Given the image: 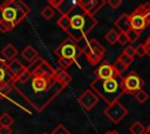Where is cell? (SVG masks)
<instances>
[{
    "label": "cell",
    "mask_w": 150,
    "mask_h": 134,
    "mask_svg": "<svg viewBox=\"0 0 150 134\" xmlns=\"http://www.w3.org/2000/svg\"><path fill=\"white\" fill-rule=\"evenodd\" d=\"M13 85L39 113L42 112L64 89L54 77L42 75H33L27 83H13Z\"/></svg>",
    "instance_id": "1"
},
{
    "label": "cell",
    "mask_w": 150,
    "mask_h": 134,
    "mask_svg": "<svg viewBox=\"0 0 150 134\" xmlns=\"http://www.w3.org/2000/svg\"><path fill=\"white\" fill-rule=\"evenodd\" d=\"M66 14L68 15L70 21V26L67 30V34L75 42H80L81 40H83L87 34L90 33L97 24V20L95 19V16L89 15L79 5V1Z\"/></svg>",
    "instance_id": "2"
},
{
    "label": "cell",
    "mask_w": 150,
    "mask_h": 134,
    "mask_svg": "<svg viewBox=\"0 0 150 134\" xmlns=\"http://www.w3.org/2000/svg\"><path fill=\"white\" fill-rule=\"evenodd\" d=\"M30 12L29 6L25 1L7 0L0 5V31H11L18 26Z\"/></svg>",
    "instance_id": "3"
},
{
    "label": "cell",
    "mask_w": 150,
    "mask_h": 134,
    "mask_svg": "<svg viewBox=\"0 0 150 134\" xmlns=\"http://www.w3.org/2000/svg\"><path fill=\"white\" fill-rule=\"evenodd\" d=\"M90 89L101 97L108 105L117 101L123 94V76H116L110 79L101 80L94 79L90 84Z\"/></svg>",
    "instance_id": "4"
},
{
    "label": "cell",
    "mask_w": 150,
    "mask_h": 134,
    "mask_svg": "<svg viewBox=\"0 0 150 134\" xmlns=\"http://www.w3.org/2000/svg\"><path fill=\"white\" fill-rule=\"evenodd\" d=\"M55 55L57 58H64L68 61H71L75 63L77 57L82 54V49L77 45V42L71 40L70 37H67L56 49H55Z\"/></svg>",
    "instance_id": "5"
},
{
    "label": "cell",
    "mask_w": 150,
    "mask_h": 134,
    "mask_svg": "<svg viewBox=\"0 0 150 134\" xmlns=\"http://www.w3.org/2000/svg\"><path fill=\"white\" fill-rule=\"evenodd\" d=\"M104 52L105 50L103 45L96 38H90L87 42L86 47L82 49V54H84L87 61L93 65H97L102 61Z\"/></svg>",
    "instance_id": "6"
},
{
    "label": "cell",
    "mask_w": 150,
    "mask_h": 134,
    "mask_svg": "<svg viewBox=\"0 0 150 134\" xmlns=\"http://www.w3.org/2000/svg\"><path fill=\"white\" fill-rule=\"evenodd\" d=\"M128 108L124 107L118 100L108 105L104 110V115L109 119V121H111L112 124H120L127 115H128Z\"/></svg>",
    "instance_id": "7"
},
{
    "label": "cell",
    "mask_w": 150,
    "mask_h": 134,
    "mask_svg": "<svg viewBox=\"0 0 150 134\" xmlns=\"http://www.w3.org/2000/svg\"><path fill=\"white\" fill-rule=\"evenodd\" d=\"M144 82L143 79L134 71L129 72L125 77H123V91L127 94H136L138 91L143 90Z\"/></svg>",
    "instance_id": "8"
},
{
    "label": "cell",
    "mask_w": 150,
    "mask_h": 134,
    "mask_svg": "<svg viewBox=\"0 0 150 134\" xmlns=\"http://www.w3.org/2000/svg\"><path fill=\"white\" fill-rule=\"evenodd\" d=\"M77 101L80 103V105L87 110V111H90L95 107V105L98 103V96L91 90H86L79 98H77Z\"/></svg>",
    "instance_id": "9"
},
{
    "label": "cell",
    "mask_w": 150,
    "mask_h": 134,
    "mask_svg": "<svg viewBox=\"0 0 150 134\" xmlns=\"http://www.w3.org/2000/svg\"><path fill=\"white\" fill-rule=\"evenodd\" d=\"M95 75H96V79H101V80H105L120 76L116 73L114 65L110 63H102L101 65H98V68L95 70Z\"/></svg>",
    "instance_id": "10"
},
{
    "label": "cell",
    "mask_w": 150,
    "mask_h": 134,
    "mask_svg": "<svg viewBox=\"0 0 150 134\" xmlns=\"http://www.w3.org/2000/svg\"><path fill=\"white\" fill-rule=\"evenodd\" d=\"M129 17H130V26L132 29H135L137 31H142L143 29H145L148 27L144 15L142 13H139L137 9H135L131 14H129Z\"/></svg>",
    "instance_id": "11"
},
{
    "label": "cell",
    "mask_w": 150,
    "mask_h": 134,
    "mask_svg": "<svg viewBox=\"0 0 150 134\" xmlns=\"http://www.w3.org/2000/svg\"><path fill=\"white\" fill-rule=\"evenodd\" d=\"M7 70L9 71V73L12 75V77H13V79H15L22 71H25L26 70V66L19 61V59H13V61H9V62H7Z\"/></svg>",
    "instance_id": "12"
},
{
    "label": "cell",
    "mask_w": 150,
    "mask_h": 134,
    "mask_svg": "<svg viewBox=\"0 0 150 134\" xmlns=\"http://www.w3.org/2000/svg\"><path fill=\"white\" fill-rule=\"evenodd\" d=\"M7 62L5 59L0 58V85H6V84H13L14 79L9 71L7 70Z\"/></svg>",
    "instance_id": "13"
},
{
    "label": "cell",
    "mask_w": 150,
    "mask_h": 134,
    "mask_svg": "<svg viewBox=\"0 0 150 134\" xmlns=\"http://www.w3.org/2000/svg\"><path fill=\"white\" fill-rule=\"evenodd\" d=\"M114 24H115V27L120 30V33H127V31L131 28L129 14H127V13L121 14V15L117 17V20H115Z\"/></svg>",
    "instance_id": "14"
},
{
    "label": "cell",
    "mask_w": 150,
    "mask_h": 134,
    "mask_svg": "<svg viewBox=\"0 0 150 134\" xmlns=\"http://www.w3.org/2000/svg\"><path fill=\"white\" fill-rule=\"evenodd\" d=\"M54 78H55L63 87L68 86V85L71 83V76H70L66 70H63V69H61V68L55 69V71H54Z\"/></svg>",
    "instance_id": "15"
},
{
    "label": "cell",
    "mask_w": 150,
    "mask_h": 134,
    "mask_svg": "<svg viewBox=\"0 0 150 134\" xmlns=\"http://www.w3.org/2000/svg\"><path fill=\"white\" fill-rule=\"evenodd\" d=\"M16 55H18V49L13 45V44H7L5 45V48H2L1 50V56L2 58L6 61V62H9V61H13L16 58Z\"/></svg>",
    "instance_id": "16"
},
{
    "label": "cell",
    "mask_w": 150,
    "mask_h": 134,
    "mask_svg": "<svg viewBox=\"0 0 150 134\" xmlns=\"http://www.w3.org/2000/svg\"><path fill=\"white\" fill-rule=\"evenodd\" d=\"M21 56L29 63H34L38 58H39V54L35 50V48H33L32 45H27L22 51H21Z\"/></svg>",
    "instance_id": "17"
},
{
    "label": "cell",
    "mask_w": 150,
    "mask_h": 134,
    "mask_svg": "<svg viewBox=\"0 0 150 134\" xmlns=\"http://www.w3.org/2000/svg\"><path fill=\"white\" fill-rule=\"evenodd\" d=\"M32 77H33L32 70H30L29 68H26V70L22 71V72L14 79V83H18V84H25V83H27Z\"/></svg>",
    "instance_id": "18"
},
{
    "label": "cell",
    "mask_w": 150,
    "mask_h": 134,
    "mask_svg": "<svg viewBox=\"0 0 150 134\" xmlns=\"http://www.w3.org/2000/svg\"><path fill=\"white\" fill-rule=\"evenodd\" d=\"M56 24H57L62 30H64V31L67 33V30L69 29V26H70V21H69L68 15H67V14H62V15L57 19Z\"/></svg>",
    "instance_id": "19"
},
{
    "label": "cell",
    "mask_w": 150,
    "mask_h": 134,
    "mask_svg": "<svg viewBox=\"0 0 150 134\" xmlns=\"http://www.w3.org/2000/svg\"><path fill=\"white\" fill-rule=\"evenodd\" d=\"M40 14H41V16H42L45 20H50V19L54 17V15H55V9L48 5V6H45V7L41 9Z\"/></svg>",
    "instance_id": "20"
},
{
    "label": "cell",
    "mask_w": 150,
    "mask_h": 134,
    "mask_svg": "<svg viewBox=\"0 0 150 134\" xmlns=\"http://www.w3.org/2000/svg\"><path fill=\"white\" fill-rule=\"evenodd\" d=\"M118 36H120V33H117L115 29H110L105 34V41L110 44H115L116 42H118Z\"/></svg>",
    "instance_id": "21"
},
{
    "label": "cell",
    "mask_w": 150,
    "mask_h": 134,
    "mask_svg": "<svg viewBox=\"0 0 150 134\" xmlns=\"http://www.w3.org/2000/svg\"><path fill=\"white\" fill-rule=\"evenodd\" d=\"M13 124H14V120H13V118L8 113L5 112V113H2L0 115V126H2V127H11Z\"/></svg>",
    "instance_id": "22"
},
{
    "label": "cell",
    "mask_w": 150,
    "mask_h": 134,
    "mask_svg": "<svg viewBox=\"0 0 150 134\" xmlns=\"http://www.w3.org/2000/svg\"><path fill=\"white\" fill-rule=\"evenodd\" d=\"M96 2H97V0H80L79 1V5L89 14L90 13V10L94 8V6L96 5Z\"/></svg>",
    "instance_id": "23"
},
{
    "label": "cell",
    "mask_w": 150,
    "mask_h": 134,
    "mask_svg": "<svg viewBox=\"0 0 150 134\" xmlns=\"http://www.w3.org/2000/svg\"><path fill=\"white\" fill-rule=\"evenodd\" d=\"M129 131H130L131 134H143L144 131H145V127L142 125V122L135 121V122L129 127Z\"/></svg>",
    "instance_id": "24"
},
{
    "label": "cell",
    "mask_w": 150,
    "mask_h": 134,
    "mask_svg": "<svg viewBox=\"0 0 150 134\" xmlns=\"http://www.w3.org/2000/svg\"><path fill=\"white\" fill-rule=\"evenodd\" d=\"M124 34L127 35L128 42L132 43V42H136V41L138 40V37H139V35H141V31H137V30H135V29L130 28V29H129L127 33H124Z\"/></svg>",
    "instance_id": "25"
},
{
    "label": "cell",
    "mask_w": 150,
    "mask_h": 134,
    "mask_svg": "<svg viewBox=\"0 0 150 134\" xmlns=\"http://www.w3.org/2000/svg\"><path fill=\"white\" fill-rule=\"evenodd\" d=\"M112 65H114V69H115L116 73H117V75H120V76H122V75L125 72V70L128 69V66H127L125 64H123L118 58L115 61V63H114Z\"/></svg>",
    "instance_id": "26"
},
{
    "label": "cell",
    "mask_w": 150,
    "mask_h": 134,
    "mask_svg": "<svg viewBox=\"0 0 150 134\" xmlns=\"http://www.w3.org/2000/svg\"><path fill=\"white\" fill-rule=\"evenodd\" d=\"M135 99L138 104H144L149 99V93L145 90H141L135 94Z\"/></svg>",
    "instance_id": "27"
},
{
    "label": "cell",
    "mask_w": 150,
    "mask_h": 134,
    "mask_svg": "<svg viewBox=\"0 0 150 134\" xmlns=\"http://www.w3.org/2000/svg\"><path fill=\"white\" fill-rule=\"evenodd\" d=\"M52 134H70V131L68 128L64 127V125L60 124L57 125L53 131H52Z\"/></svg>",
    "instance_id": "28"
},
{
    "label": "cell",
    "mask_w": 150,
    "mask_h": 134,
    "mask_svg": "<svg viewBox=\"0 0 150 134\" xmlns=\"http://www.w3.org/2000/svg\"><path fill=\"white\" fill-rule=\"evenodd\" d=\"M107 3V1H104V0H97V2H96V5L94 6V8L90 10V13H89V15H91V16H94L104 5Z\"/></svg>",
    "instance_id": "29"
},
{
    "label": "cell",
    "mask_w": 150,
    "mask_h": 134,
    "mask_svg": "<svg viewBox=\"0 0 150 134\" xmlns=\"http://www.w3.org/2000/svg\"><path fill=\"white\" fill-rule=\"evenodd\" d=\"M57 64H59V68L66 70L69 66H71L74 63L71 61H68V59H64V58H57Z\"/></svg>",
    "instance_id": "30"
},
{
    "label": "cell",
    "mask_w": 150,
    "mask_h": 134,
    "mask_svg": "<svg viewBox=\"0 0 150 134\" xmlns=\"http://www.w3.org/2000/svg\"><path fill=\"white\" fill-rule=\"evenodd\" d=\"M122 54H124L125 56H129V57L134 58V57L136 56V48H134L132 45H127V47L124 48V50H123Z\"/></svg>",
    "instance_id": "31"
},
{
    "label": "cell",
    "mask_w": 150,
    "mask_h": 134,
    "mask_svg": "<svg viewBox=\"0 0 150 134\" xmlns=\"http://www.w3.org/2000/svg\"><path fill=\"white\" fill-rule=\"evenodd\" d=\"M117 58H118L123 64H125L127 66H129V65L132 63V61H134V58H131V57H129V56H125L124 54H121Z\"/></svg>",
    "instance_id": "32"
},
{
    "label": "cell",
    "mask_w": 150,
    "mask_h": 134,
    "mask_svg": "<svg viewBox=\"0 0 150 134\" xmlns=\"http://www.w3.org/2000/svg\"><path fill=\"white\" fill-rule=\"evenodd\" d=\"M146 55V50H145V47L144 44H139L137 48H136V56L137 57H144Z\"/></svg>",
    "instance_id": "33"
},
{
    "label": "cell",
    "mask_w": 150,
    "mask_h": 134,
    "mask_svg": "<svg viewBox=\"0 0 150 134\" xmlns=\"http://www.w3.org/2000/svg\"><path fill=\"white\" fill-rule=\"evenodd\" d=\"M122 0H109V1H107V3H108V6L111 8V9H117L121 5H122Z\"/></svg>",
    "instance_id": "34"
},
{
    "label": "cell",
    "mask_w": 150,
    "mask_h": 134,
    "mask_svg": "<svg viewBox=\"0 0 150 134\" xmlns=\"http://www.w3.org/2000/svg\"><path fill=\"white\" fill-rule=\"evenodd\" d=\"M118 43L122 44V45H125L128 43V38H127V35L124 33H120V36H118Z\"/></svg>",
    "instance_id": "35"
},
{
    "label": "cell",
    "mask_w": 150,
    "mask_h": 134,
    "mask_svg": "<svg viewBox=\"0 0 150 134\" xmlns=\"http://www.w3.org/2000/svg\"><path fill=\"white\" fill-rule=\"evenodd\" d=\"M0 134H12L11 127H2V126H0Z\"/></svg>",
    "instance_id": "36"
},
{
    "label": "cell",
    "mask_w": 150,
    "mask_h": 134,
    "mask_svg": "<svg viewBox=\"0 0 150 134\" xmlns=\"http://www.w3.org/2000/svg\"><path fill=\"white\" fill-rule=\"evenodd\" d=\"M144 47H145V50H146V55L150 56V36L146 38V41L144 43Z\"/></svg>",
    "instance_id": "37"
},
{
    "label": "cell",
    "mask_w": 150,
    "mask_h": 134,
    "mask_svg": "<svg viewBox=\"0 0 150 134\" xmlns=\"http://www.w3.org/2000/svg\"><path fill=\"white\" fill-rule=\"evenodd\" d=\"M104 134H120L117 131H108L107 133H104Z\"/></svg>",
    "instance_id": "38"
},
{
    "label": "cell",
    "mask_w": 150,
    "mask_h": 134,
    "mask_svg": "<svg viewBox=\"0 0 150 134\" xmlns=\"http://www.w3.org/2000/svg\"><path fill=\"white\" fill-rule=\"evenodd\" d=\"M143 134H150V126H148V127L145 128V131H144Z\"/></svg>",
    "instance_id": "39"
},
{
    "label": "cell",
    "mask_w": 150,
    "mask_h": 134,
    "mask_svg": "<svg viewBox=\"0 0 150 134\" xmlns=\"http://www.w3.org/2000/svg\"><path fill=\"white\" fill-rule=\"evenodd\" d=\"M43 134H48V133H43Z\"/></svg>",
    "instance_id": "40"
},
{
    "label": "cell",
    "mask_w": 150,
    "mask_h": 134,
    "mask_svg": "<svg viewBox=\"0 0 150 134\" xmlns=\"http://www.w3.org/2000/svg\"><path fill=\"white\" fill-rule=\"evenodd\" d=\"M0 97H1V96H0Z\"/></svg>",
    "instance_id": "41"
},
{
    "label": "cell",
    "mask_w": 150,
    "mask_h": 134,
    "mask_svg": "<svg viewBox=\"0 0 150 134\" xmlns=\"http://www.w3.org/2000/svg\"><path fill=\"white\" fill-rule=\"evenodd\" d=\"M149 126H150V125H149Z\"/></svg>",
    "instance_id": "42"
}]
</instances>
